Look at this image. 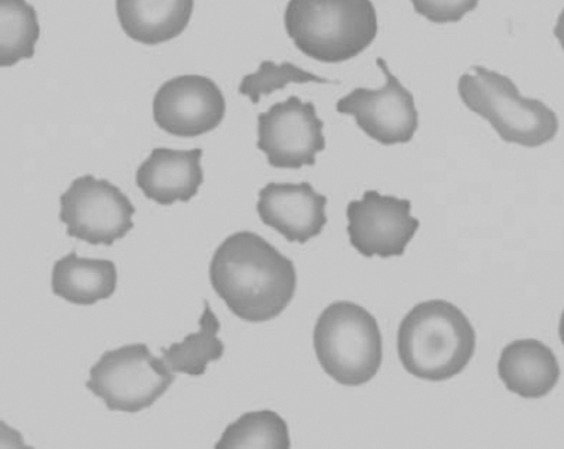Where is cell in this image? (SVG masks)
Here are the masks:
<instances>
[{
    "label": "cell",
    "mask_w": 564,
    "mask_h": 449,
    "mask_svg": "<svg viewBox=\"0 0 564 449\" xmlns=\"http://www.w3.org/2000/svg\"><path fill=\"white\" fill-rule=\"evenodd\" d=\"M209 281L239 319L268 322L288 309L296 293V267L258 233L237 232L217 248Z\"/></svg>",
    "instance_id": "1"
},
{
    "label": "cell",
    "mask_w": 564,
    "mask_h": 449,
    "mask_svg": "<svg viewBox=\"0 0 564 449\" xmlns=\"http://www.w3.org/2000/svg\"><path fill=\"white\" fill-rule=\"evenodd\" d=\"M476 343L473 324L446 299L419 303L397 333L401 365L426 382H446L460 374L471 362Z\"/></svg>",
    "instance_id": "2"
},
{
    "label": "cell",
    "mask_w": 564,
    "mask_h": 449,
    "mask_svg": "<svg viewBox=\"0 0 564 449\" xmlns=\"http://www.w3.org/2000/svg\"><path fill=\"white\" fill-rule=\"evenodd\" d=\"M284 24L294 45L322 63H344L369 48L378 36V12L370 0H292Z\"/></svg>",
    "instance_id": "3"
},
{
    "label": "cell",
    "mask_w": 564,
    "mask_h": 449,
    "mask_svg": "<svg viewBox=\"0 0 564 449\" xmlns=\"http://www.w3.org/2000/svg\"><path fill=\"white\" fill-rule=\"evenodd\" d=\"M457 84L460 100L490 122L503 141L523 147H540L557 135L558 118L545 102L521 96L514 80L476 66Z\"/></svg>",
    "instance_id": "4"
},
{
    "label": "cell",
    "mask_w": 564,
    "mask_h": 449,
    "mask_svg": "<svg viewBox=\"0 0 564 449\" xmlns=\"http://www.w3.org/2000/svg\"><path fill=\"white\" fill-rule=\"evenodd\" d=\"M314 349L324 372L341 386L369 383L382 365L378 320L352 302H335L323 310L314 328Z\"/></svg>",
    "instance_id": "5"
},
{
    "label": "cell",
    "mask_w": 564,
    "mask_h": 449,
    "mask_svg": "<svg viewBox=\"0 0 564 449\" xmlns=\"http://www.w3.org/2000/svg\"><path fill=\"white\" fill-rule=\"evenodd\" d=\"M164 359L153 357L147 344H127L101 354L89 370L88 391L110 410L135 414L151 408L174 383Z\"/></svg>",
    "instance_id": "6"
},
{
    "label": "cell",
    "mask_w": 564,
    "mask_h": 449,
    "mask_svg": "<svg viewBox=\"0 0 564 449\" xmlns=\"http://www.w3.org/2000/svg\"><path fill=\"white\" fill-rule=\"evenodd\" d=\"M59 221L67 226L68 237L91 245H113L134 228L135 207L128 196L94 175L75 178L59 196Z\"/></svg>",
    "instance_id": "7"
},
{
    "label": "cell",
    "mask_w": 564,
    "mask_h": 449,
    "mask_svg": "<svg viewBox=\"0 0 564 449\" xmlns=\"http://www.w3.org/2000/svg\"><path fill=\"white\" fill-rule=\"evenodd\" d=\"M323 130L324 122L316 114L314 102L292 96L259 114L258 149L272 168L314 166L316 155L326 149Z\"/></svg>",
    "instance_id": "8"
},
{
    "label": "cell",
    "mask_w": 564,
    "mask_h": 449,
    "mask_svg": "<svg viewBox=\"0 0 564 449\" xmlns=\"http://www.w3.org/2000/svg\"><path fill=\"white\" fill-rule=\"evenodd\" d=\"M382 88H356L337 101L339 113L350 114L370 139L383 145L405 144L416 134L419 113L413 94L400 83L382 57Z\"/></svg>",
    "instance_id": "9"
},
{
    "label": "cell",
    "mask_w": 564,
    "mask_h": 449,
    "mask_svg": "<svg viewBox=\"0 0 564 449\" xmlns=\"http://www.w3.org/2000/svg\"><path fill=\"white\" fill-rule=\"evenodd\" d=\"M410 211L409 199L366 191L361 200H352L346 208L350 245L367 259L404 255L421 228V221Z\"/></svg>",
    "instance_id": "10"
},
{
    "label": "cell",
    "mask_w": 564,
    "mask_h": 449,
    "mask_svg": "<svg viewBox=\"0 0 564 449\" xmlns=\"http://www.w3.org/2000/svg\"><path fill=\"white\" fill-rule=\"evenodd\" d=\"M153 121L166 134L199 136L224 122L226 100L215 80L181 75L166 80L153 97Z\"/></svg>",
    "instance_id": "11"
},
{
    "label": "cell",
    "mask_w": 564,
    "mask_h": 449,
    "mask_svg": "<svg viewBox=\"0 0 564 449\" xmlns=\"http://www.w3.org/2000/svg\"><path fill=\"white\" fill-rule=\"evenodd\" d=\"M327 202L310 183H269L259 191L258 212L289 242L306 243L326 228Z\"/></svg>",
    "instance_id": "12"
},
{
    "label": "cell",
    "mask_w": 564,
    "mask_h": 449,
    "mask_svg": "<svg viewBox=\"0 0 564 449\" xmlns=\"http://www.w3.org/2000/svg\"><path fill=\"white\" fill-rule=\"evenodd\" d=\"M203 155V149H153L137 169V186L148 199L160 205L189 202L204 183Z\"/></svg>",
    "instance_id": "13"
},
{
    "label": "cell",
    "mask_w": 564,
    "mask_h": 449,
    "mask_svg": "<svg viewBox=\"0 0 564 449\" xmlns=\"http://www.w3.org/2000/svg\"><path fill=\"white\" fill-rule=\"evenodd\" d=\"M498 374L506 387L524 399H540L557 386L562 370L549 346L540 340L512 341L503 348Z\"/></svg>",
    "instance_id": "14"
},
{
    "label": "cell",
    "mask_w": 564,
    "mask_h": 449,
    "mask_svg": "<svg viewBox=\"0 0 564 449\" xmlns=\"http://www.w3.org/2000/svg\"><path fill=\"white\" fill-rule=\"evenodd\" d=\"M194 7L192 0H118L117 14L131 40L156 45L185 32Z\"/></svg>",
    "instance_id": "15"
},
{
    "label": "cell",
    "mask_w": 564,
    "mask_h": 449,
    "mask_svg": "<svg viewBox=\"0 0 564 449\" xmlns=\"http://www.w3.org/2000/svg\"><path fill=\"white\" fill-rule=\"evenodd\" d=\"M118 272L113 261L84 259L76 250L55 261L51 288L57 297L76 306H93L112 297L117 291Z\"/></svg>",
    "instance_id": "16"
},
{
    "label": "cell",
    "mask_w": 564,
    "mask_h": 449,
    "mask_svg": "<svg viewBox=\"0 0 564 449\" xmlns=\"http://www.w3.org/2000/svg\"><path fill=\"white\" fill-rule=\"evenodd\" d=\"M220 322L215 311L204 302V314L199 319V331L189 333L182 343L161 349L162 359L174 374L199 377L207 371L209 362L224 358L225 344L219 339Z\"/></svg>",
    "instance_id": "17"
},
{
    "label": "cell",
    "mask_w": 564,
    "mask_h": 449,
    "mask_svg": "<svg viewBox=\"0 0 564 449\" xmlns=\"http://www.w3.org/2000/svg\"><path fill=\"white\" fill-rule=\"evenodd\" d=\"M37 12L25 0H3L0 6V66L10 67L32 58L40 40Z\"/></svg>",
    "instance_id": "18"
},
{
    "label": "cell",
    "mask_w": 564,
    "mask_h": 449,
    "mask_svg": "<svg viewBox=\"0 0 564 449\" xmlns=\"http://www.w3.org/2000/svg\"><path fill=\"white\" fill-rule=\"evenodd\" d=\"M289 426L275 410L246 413L230 423L216 449H289Z\"/></svg>",
    "instance_id": "19"
},
{
    "label": "cell",
    "mask_w": 564,
    "mask_h": 449,
    "mask_svg": "<svg viewBox=\"0 0 564 449\" xmlns=\"http://www.w3.org/2000/svg\"><path fill=\"white\" fill-rule=\"evenodd\" d=\"M310 83L328 84V80L319 78L314 73L303 70V68L294 66L293 63L276 64L267 59L260 64L258 72L243 76L238 89L242 96L249 97L251 102L258 105L260 98L285 88L289 84Z\"/></svg>",
    "instance_id": "20"
},
{
    "label": "cell",
    "mask_w": 564,
    "mask_h": 449,
    "mask_svg": "<svg viewBox=\"0 0 564 449\" xmlns=\"http://www.w3.org/2000/svg\"><path fill=\"white\" fill-rule=\"evenodd\" d=\"M477 7V0H456V2H419V0H414L413 2L417 14L437 24L457 23Z\"/></svg>",
    "instance_id": "21"
}]
</instances>
